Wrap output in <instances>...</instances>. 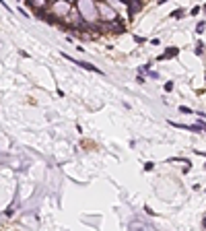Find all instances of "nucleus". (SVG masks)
Here are the masks:
<instances>
[{"instance_id": "4", "label": "nucleus", "mask_w": 206, "mask_h": 231, "mask_svg": "<svg viewBox=\"0 0 206 231\" xmlns=\"http://www.w3.org/2000/svg\"><path fill=\"white\" fill-rule=\"evenodd\" d=\"M101 13H103V17H105V19H116V13H113L111 8H107L105 4H101Z\"/></svg>"}, {"instance_id": "9", "label": "nucleus", "mask_w": 206, "mask_h": 231, "mask_svg": "<svg viewBox=\"0 0 206 231\" xmlns=\"http://www.w3.org/2000/svg\"><path fill=\"white\" fill-rule=\"evenodd\" d=\"M173 89V83H165V91H171Z\"/></svg>"}, {"instance_id": "8", "label": "nucleus", "mask_w": 206, "mask_h": 231, "mask_svg": "<svg viewBox=\"0 0 206 231\" xmlns=\"http://www.w3.org/2000/svg\"><path fill=\"white\" fill-rule=\"evenodd\" d=\"M196 29H198V33H202V29H204V23H202V21L198 23V27H196Z\"/></svg>"}, {"instance_id": "5", "label": "nucleus", "mask_w": 206, "mask_h": 231, "mask_svg": "<svg viewBox=\"0 0 206 231\" xmlns=\"http://www.w3.org/2000/svg\"><path fill=\"white\" fill-rule=\"evenodd\" d=\"M177 52H179V50H177V48H169V50H167V52H165V56H163V58H167V56H175Z\"/></svg>"}, {"instance_id": "1", "label": "nucleus", "mask_w": 206, "mask_h": 231, "mask_svg": "<svg viewBox=\"0 0 206 231\" xmlns=\"http://www.w3.org/2000/svg\"><path fill=\"white\" fill-rule=\"evenodd\" d=\"M79 10H80V15L89 21H93L97 17V8H95L93 0H79Z\"/></svg>"}, {"instance_id": "3", "label": "nucleus", "mask_w": 206, "mask_h": 231, "mask_svg": "<svg viewBox=\"0 0 206 231\" xmlns=\"http://www.w3.org/2000/svg\"><path fill=\"white\" fill-rule=\"evenodd\" d=\"M56 13L58 15H64V13H68V2H56Z\"/></svg>"}, {"instance_id": "6", "label": "nucleus", "mask_w": 206, "mask_h": 231, "mask_svg": "<svg viewBox=\"0 0 206 231\" xmlns=\"http://www.w3.org/2000/svg\"><path fill=\"white\" fill-rule=\"evenodd\" d=\"M171 17H175V19H182V17H183V13H182V10H173V13H171Z\"/></svg>"}, {"instance_id": "7", "label": "nucleus", "mask_w": 206, "mask_h": 231, "mask_svg": "<svg viewBox=\"0 0 206 231\" xmlns=\"http://www.w3.org/2000/svg\"><path fill=\"white\" fill-rule=\"evenodd\" d=\"M179 112H182V113H192V109L186 108V105H182V108H179Z\"/></svg>"}, {"instance_id": "2", "label": "nucleus", "mask_w": 206, "mask_h": 231, "mask_svg": "<svg viewBox=\"0 0 206 231\" xmlns=\"http://www.w3.org/2000/svg\"><path fill=\"white\" fill-rule=\"evenodd\" d=\"M64 58L70 60V62H74V64H79L80 68H85V70H91V72H99V74H101V70H99L97 66H93V64H89V62H80V60H74V58H70L68 54H64Z\"/></svg>"}]
</instances>
